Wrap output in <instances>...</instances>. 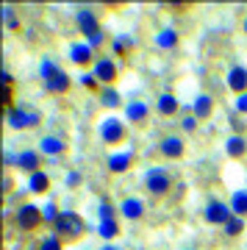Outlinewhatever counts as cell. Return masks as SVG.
Segmentation results:
<instances>
[{
    "mask_svg": "<svg viewBox=\"0 0 247 250\" xmlns=\"http://www.w3.org/2000/svg\"><path fill=\"white\" fill-rule=\"evenodd\" d=\"M78 25H81V31H83V36H86L89 45H100V42H103L100 25H97L95 14H92L89 9H81V11H78Z\"/></svg>",
    "mask_w": 247,
    "mask_h": 250,
    "instance_id": "4",
    "label": "cell"
},
{
    "mask_svg": "<svg viewBox=\"0 0 247 250\" xmlns=\"http://www.w3.org/2000/svg\"><path fill=\"white\" fill-rule=\"evenodd\" d=\"M39 150H42L44 156H62V153L67 150V145H64L62 139H56V136H44L42 142H39Z\"/></svg>",
    "mask_w": 247,
    "mask_h": 250,
    "instance_id": "12",
    "label": "cell"
},
{
    "mask_svg": "<svg viewBox=\"0 0 247 250\" xmlns=\"http://www.w3.org/2000/svg\"><path fill=\"white\" fill-rule=\"evenodd\" d=\"M242 28H245V34H247V14H245V20H242Z\"/></svg>",
    "mask_w": 247,
    "mask_h": 250,
    "instance_id": "36",
    "label": "cell"
},
{
    "mask_svg": "<svg viewBox=\"0 0 247 250\" xmlns=\"http://www.w3.org/2000/svg\"><path fill=\"white\" fill-rule=\"evenodd\" d=\"M211 108H214V100L208 98V95H200V98L194 100V114L197 117H208L211 114Z\"/></svg>",
    "mask_w": 247,
    "mask_h": 250,
    "instance_id": "20",
    "label": "cell"
},
{
    "mask_svg": "<svg viewBox=\"0 0 247 250\" xmlns=\"http://www.w3.org/2000/svg\"><path fill=\"white\" fill-rule=\"evenodd\" d=\"M159 111L164 117L175 114V111H178V100L172 98V95H161V98H159Z\"/></svg>",
    "mask_w": 247,
    "mask_h": 250,
    "instance_id": "21",
    "label": "cell"
},
{
    "mask_svg": "<svg viewBox=\"0 0 247 250\" xmlns=\"http://www.w3.org/2000/svg\"><path fill=\"white\" fill-rule=\"evenodd\" d=\"M56 233H62L64 239H81L83 236V220L75 211H62L59 223H56Z\"/></svg>",
    "mask_w": 247,
    "mask_h": 250,
    "instance_id": "2",
    "label": "cell"
},
{
    "mask_svg": "<svg viewBox=\"0 0 247 250\" xmlns=\"http://www.w3.org/2000/svg\"><path fill=\"white\" fill-rule=\"evenodd\" d=\"M81 83H83V86H89V89H95L97 78H95V75H81Z\"/></svg>",
    "mask_w": 247,
    "mask_h": 250,
    "instance_id": "31",
    "label": "cell"
},
{
    "mask_svg": "<svg viewBox=\"0 0 247 250\" xmlns=\"http://www.w3.org/2000/svg\"><path fill=\"white\" fill-rule=\"evenodd\" d=\"M70 59L75 64H89L92 62V45H72L70 47Z\"/></svg>",
    "mask_w": 247,
    "mask_h": 250,
    "instance_id": "15",
    "label": "cell"
},
{
    "mask_svg": "<svg viewBox=\"0 0 247 250\" xmlns=\"http://www.w3.org/2000/svg\"><path fill=\"white\" fill-rule=\"evenodd\" d=\"M228 86L233 92H239V95H245L247 92V70L245 67H233L228 72Z\"/></svg>",
    "mask_w": 247,
    "mask_h": 250,
    "instance_id": "11",
    "label": "cell"
},
{
    "mask_svg": "<svg viewBox=\"0 0 247 250\" xmlns=\"http://www.w3.org/2000/svg\"><path fill=\"white\" fill-rule=\"evenodd\" d=\"M230 217H233V211L225 203H220V200H211V203L206 206V220L214 225H225Z\"/></svg>",
    "mask_w": 247,
    "mask_h": 250,
    "instance_id": "7",
    "label": "cell"
},
{
    "mask_svg": "<svg viewBox=\"0 0 247 250\" xmlns=\"http://www.w3.org/2000/svg\"><path fill=\"white\" fill-rule=\"evenodd\" d=\"M225 150H228V156H233V159H239V156H245V150H247V142L242 139V136H230L228 142H225Z\"/></svg>",
    "mask_w": 247,
    "mask_h": 250,
    "instance_id": "17",
    "label": "cell"
},
{
    "mask_svg": "<svg viewBox=\"0 0 247 250\" xmlns=\"http://www.w3.org/2000/svg\"><path fill=\"white\" fill-rule=\"evenodd\" d=\"M128 167H131V153H114L108 159V170L111 172H125Z\"/></svg>",
    "mask_w": 247,
    "mask_h": 250,
    "instance_id": "16",
    "label": "cell"
},
{
    "mask_svg": "<svg viewBox=\"0 0 247 250\" xmlns=\"http://www.w3.org/2000/svg\"><path fill=\"white\" fill-rule=\"evenodd\" d=\"M39 250H62V242L56 239V236H47V239H42Z\"/></svg>",
    "mask_w": 247,
    "mask_h": 250,
    "instance_id": "28",
    "label": "cell"
},
{
    "mask_svg": "<svg viewBox=\"0 0 247 250\" xmlns=\"http://www.w3.org/2000/svg\"><path fill=\"white\" fill-rule=\"evenodd\" d=\"M120 211H123V214L128 217V220H136V217L144 214V203H142L139 197H128V200H123Z\"/></svg>",
    "mask_w": 247,
    "mask_h": 250,
    "instance_id": "13",
    "label": "cell"
},
{
    "mask_svg": "<svg viewBox=\"0 0 247 250\" xmlns=\"http://www.w3.org/2000/svg\"><path fill=\"white\" fill-rule=\"evenodd\" d=\"M100 250H120L117 245H106V248H100Z\"/></svg>",
    "mask_w": 247,
    "mask_h": 250,
    "instance_id": "35",
    "label": "cell"
},
{
    "mask_svg": "<svg viewBox=\"0 0 247 250\" xmlns=\"http://www.w3.org/2000/svg\"><path fill=\"white\" fill-rule=\"evenodd\" d=\"M175 42H178V34L172 31V28L161 31V34L156 36V45H159V47H175Z\"/></svg>",
    "mask_w": 247,
    "mask_h": 250,
    "instance_id": "25",
    "label": "cell"
},
{
    "mask_svg": "<svg viewBox=\"0 0 247 250\" xmlns=\"http://www.w3.org/2000/svg\"><path fill=\"white\" fill-rule=\"evenodd\" d=\"M106 220H114V211L108 203H100V223H106Z\"/></svg>",
    "mask_w": 247,
    "mask_h": 250,
    "instance_id": "29",
    "label": "cell"
},
{
    "mask_svg": "<svg viewBox=\"0 0 247 250\" xmlns=\"http://www.w3.org/2000/svg\"><path fill=\"white\" fill-rule=\"evenodd\" d=\"M17 167H22V170H28L31 175H34V172H39L36 170V167H39V156H36L34 150H22L17 156Z\"/></svg>",
    "mask_w": 247,
    "mask_h": 250,
    "instance_id": "14",
    "label": "cell"
},
{
    "mask_svg": "<svg viewBox=\"0 0 247 250\" xmlns=\"http://www.w3.org/2000/svg\"><path fill=\"white\" fill-rule=\"evenodd\" d=\"M230 211L236 217H242V214H247V192H233V197H230Z\"/></svg>",
    "mask_w": 247,
    "mask_h": 250,
    "instance_id": "19",
    "label": "cell"
},
{
    "mask_svg": "<svg viewBox=\"0 0 247 250\" xmlns=\"http://www.w3.org/2000/svg\"><path fill=\"white\" fill-rule=\"evenodd\" d=\"M42 217H44V220H47V223H59V217H62V214H59V208H56V203H47V206H44V208H42Z\"/></svg>",
    "mask_w": 247,
    "mask_h": 250,
    "instance_id": "27",
    "label": "cell"
},
{
    "mask_svg": "<svg viewBox=\"0 0 247 250\" xmlns=\"http://www.w3.org/2000/svg\"><path fill=\"white\" fill-rule=\"evenodd\" d=\"M100 139L108 145H117L125 139V125L117 120V117H106L103 123H100Z\"/></svg>",
    "mask_w": 247,
    "mask_h": 250,
    "instance_id": "5",
    "label": "cell"
},
{
    "mask_svg": "<svg viewBox=\"0 0 247 250\" xmlns=\"http://www.w3.org/2000/svg\"><path fill=\"white\" fill-rule=\"evenodd\" d=\"M100 100H103V106H108V108H117L123 103V100H120V92L111 89V86H106V89L100 92Z\"/></svg>",
    "mask_w": 247,
    "mask_h": 250,
    "instance_id": "22",
    "label": "cell"
},
{
    "mask_svg": "<svg viewBox=\"0 0 247 250\" xmlns=\"http://www.w3.org/2000/svg\"><path fill=\"white\" fill-rule=\"evenodd\" d=\"M95 78L103 81V83H111V81L117 78V64L111 62V59H100V62L95 64Z\"/></svg>",
    "mask_w": 247,
    "mask_h": 250,
    "instance_id": "10",
    "label": "cell"
},
{
    "mask_svg": "<svg viewBox=\"0 0 247 250\" xmlns=\"http://www.w3.org/2000/svg\"><path fill=\"white\" fill-rule=\"evenodd\" d=\"M144 117H147V106H144L142 100L128 103V120H144Z\"/></svg>",
    "mask_w": 247,
    "mask_h": 250,
    "instance_id": "23",
    "label": "cell"
},
{
    "mask_svg": "<svg viewBox=\"0 0 247 250\" xmlns=\"http://www.w3.org/2000/svg\"><path fill=\"white\" fill-rule=\"evenodd\" d=\"M147 189H150L153 195H164V192L169 189V175L164 170H159V167L150 170L147 172Z\"/></svg>",
    "mask_w": 247,
    "mask_h": 250,
    "instance_id": "8",
    "label": "cell"
},
{
    "mask_svg": "<svg viewBox=\"0 0 247 250\" xmlns=\"http://www.w3.org/2000/svg\"><path fill=\"white\" fill-rule=\"evenodd\" d=\"M128 47V39H114V53H125Z\"/></svg>",
    "mask_w": 247,
    "mask_h": 250,
    "instance_id": "32",
    "label": "cell"
},
{
    "mask_svg": "<svg viewBox=\"0 0 247 250\" xmlns=\"http://www.w3.org/2000/svg\"><path fill=\"white\" fill-rule=\"evenodd\" d=\"M39 120H42V114L34 108H11L9 111V128H14V131L34 128V125H39Z\"/></svg>",
    "mask_w": 247,
    "mask_h": 250,
    "instance_id": "3",
    "label": "cell"
},
{
    "mask_svg": "<svg viewBox=\"0 0 247 250\" xmlns=\"http://www.w3.org/2000/svg\"><path fill=\"white\" fill-rule=\"evenodd\" d=\"M184 128H186V131H194V117H186V120H184Z\"/></svg>",
    "mask_w": 247,
    "mask_h": 250,
    "instance_id": "34",
    "label": "cell"
},
{
    "mask_svg": "<svg viewBox=\"0 0 247 250\" xmlns=\"http://www.w3.org/2000/svg\"><path fill=\"white\" fill-rule=\"evenodd\" d=\"M42 78H44V89L50 95H64L70 89V75L62 72L53 62H42Z\"/></svg>",
    "mask_w": 247,
    "mask_h": 250,
    "instance_id": "1",
    "label": "cell"
},
{
    "mask_svg": "<svg viewBox=\"0 0 247 250\" xmlns=\"http://www.w3.org/2000/svg\"><path fill=\"white\" fill-rule=\"evenodd\" d=\"M161 153L167 159H181L184 156V139L181 136H164L161 139Z\"/></svg>",
    "mask_w": 247,
    "mask_h": 250,
    "instance_id": "9",
    "label": "cell"
},
{
    "mask_svg": "<svg viewBox=\"0 0 247 250\" xmlns=\"http://www.w3.org/2000/svg\"><path fill=\"white\" fill-rule=\"evenodd\" d=\"M97 233L106 236V239H114L117 233H120V225H117V220H106V223L97 225Z\"/></svg>",
    "mask_w": 247,
    "mask_h": 250,
    "instance_id": "24",
    "label": "cell"
},
{
    "mask_svg": "<svg viewBox=\"0 0 247 250\" xmlns=\"http://www.w3.org/2000/svg\"><path fill=\"white\" fill-rule=\"evenodd\" d=\"M47 187H50V178H47L44 172H34V175H31V181H28V189H31L34 195H42Z\"/></svg>",
    "mask_w": 247,
    "mask_h": 250,
    "instance_id": "18",
    "label": "cell"
},
{
    "mask_svg": "<svg viewBox=\"0 0 247 250\" xmlns=\"http://www.w3.org/2000/svg\"><path fill=\"white\" fill-rule=\"evenodd\" d=\"M236 111H242V114H247V92L236 98Z\"/></svg>",
    "mask_w": 247,
    "mask_h": 250,
    "instance_id": "30",
    "label": "cell"
},
{
    "mask_svg": "<svg viewBox=\"0 0 247 250\" xmlns=\"http://www.w3.org/2000/svg\"><path fill=\"white\" fill-rule=\"evenodd\" d=\"M67 184H70V187H78L81 184V172H70V175H67Z\"/></svg>",
    "mask_w": 247,
    "mask_h": 250,
    "instance_id": "33",
    "label": "cell"
},
{
    "mask_svg": "<svg viewBox=\"0 0 247 250\" xmlns=\"http://www.w3.org/2000/svg\"><path fill=\"white\" fill-rule=\"evenodd\" d=\"M44 217H42V211H39V208H36V206H20L17 208V225L20 228H22V231H34L36 225L42 223Z\"/></svg>",
    "mask_w": 247,
    "mask_h": 250,
    "instance_id": "6",
    "label": "cell"
},
{
    "mask_svg": "<svg viewBox=\"0 0 247 250\" xmlns=\"http://www.w3.org/2000/svg\"><path fill=\"white\" fill-rule=\"evenodd\" d=\"M242 228H245V223H242L239 217H230L228 223H225V233H228V236H239Z\"/></svg>",
    "mask_w": 247,
    "mask_h": 250,
    "instance_id": "26",
    "label": "cell"
}]
</instances>
